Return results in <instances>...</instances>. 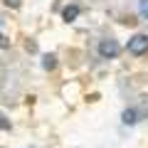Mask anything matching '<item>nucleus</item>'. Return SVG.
<instances>
[{"label":"nucleus","instance_id":"obj_1","mask_svg":"<svg viewBox=\"0 0 148 148\" xmlns=\"http://www.w3.org/2000/svg\"><path fill=\"white\" fill-rule=\"evenodd\" d=\"M126 49L131 54H136V57H141V54L148 52V35H143V32H138V35H133L131 40H128Z\"/></svg>","mask_w":148,"mask_h":148},{"label":"nucleus","instance_id":"obj_2","mask_svg":"<svg viewBox=\"0 0 148 148\" xmlns=\"http://www.w3.org/2000/svg\"><path fill=\"white\" fill-rule=\"evenodd\" d=\"M96 49H99V57L101 59H116L119 52H121V45H119L116 40H101Z\"/></svg>","mask_w":148,"mask_h":148},{"label":"nucleus","instance_id":"obj_3","mask_svg":"<svg viewBox=\"0 0 148 148\" xmlns=\"http://www.w3.org/2000/svg\"><path fill=\"white\" fill-rule=\"evenodd\" d=\"M79 5H74V3H72V5H67V8H64V10H62V17H64V22H74V20H77V17H79Z\"/></svg>","mask_w":148,"mask_h":148},{"label":"nucleus","instance_id":"obj_4","mask_svg":"<svg viewBox=\"0 0 148 148\" xmlns=\"http://www.w3.org/2000/svg\"><path fill=\"white\" fill-rule=\"evenodd\" d=\"M121 121L126 123V126H133V123L138 121V111H136V109H126V111L121 114Z\"/></svg>","mask_w":148,"mask_h":148},{"label":"nucleus","instance_id":"obj_5","mask_svg":"<svg viewBox=\"0 0 148 148\" xmlns=\"http://www.w3.org/2000/svg\"><path fill=\"white\" fill-rule=\"evenodd\" d=\"M42 67L47 69V72H52V69L57 67V54H45L42 57Z\"/></svg>","mask_w":148,"mask_h":148},{"label":"nucleus","instance_id":"obj_6","mask_svg":"<svg viewBox=\"0 0 148 148\" xmlns=\"http://www.w3.org/2000/svg\"><path fill=\"white\" fill-rule=\"evenodd\" d=\"M138 12H141V17L148 20V0H138Z\"/></svg>","mask_w":148,"mask_h":148},{"label":"nucleus","instance_id":"obj_7","mask_svg":"<svg viewBox=\"0 0 148 148\" xmlns=\"http://www.w3.org/2000/svg\"><path fill=\"white\" fill-rule=\"evenodd\" d=\"M8 128H10V121H8V119L0 114V131H8Z\"/></svg>","mask_w":148,"mask_h":148},{"label":"nucleus","instance_id":"obj_8","mask_svg":"<svg viewBox=\"0 0 148 148\" xmlns=\"http://www.w3.org/2000/svg\"><path fill=\"white\" fill-rule=\"evenodd\" d=\"M3 3H5L8 8H17V5H20V0H3Z\"/></svg>","mask_w":148,"mask_h":148},{"label":"nucleus","instance_id":"obj_9","mask_svg":"<svg viewBox=\"0 0 148 148\" xmlns=\"http://www.w3.org/2000/svg\"><path fill=\"white\" fill-rule=\"evenodd\" d=\"M8 45H10V42H8V40H5V37H3V35H0V49H5V47H8Z\"/></svg>","mask_w":148,"mask_h":148}]
</instances>
